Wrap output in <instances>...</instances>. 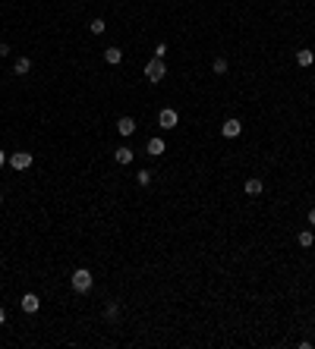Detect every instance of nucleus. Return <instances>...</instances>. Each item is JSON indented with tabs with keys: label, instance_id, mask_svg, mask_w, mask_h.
I'll return each mask as SVG.
<instances>
[{
	"label": "nucleus",
	"instance_id": "obj_7",
	"mask_svg": "<svg viewBox=\"0 0 315 349\" xmlns=\"http://www.w3.org/2000/svg\"><path fill=\"white\" fill-rule=\"evenodd\" d=\"M145 151H148L151 154V157H161V154H164L167 151V145H164V139H148V145H145Z\"/></svg>",
	"mask_w": 315,
	"mask_h": 349
},
{
	"label": "nucleus",
	"instance_id": "obj_19",
	"mask_svg": "<svg viewBox=\"0 0 315 349\" xmlns=\"http://www.w3.org/2000/svg\"><path fill=\"white\" fill-rule=\"evenodd\" d=\"M10 53V44H0V57H6Z\"/></svg>",
	"mask_w": 315,
	"mask_h": 349
},
{
	"label": "nucleus",
	"instance_id": "obj_13",
	"mask_svg": "<svg viewBox=\"0 0 315 349\" xmlns=\"http://www.w3.org/2000/svg\"><path fill=\"white\" fill-rule=\"evenodd\" d=\"M104 60H107L111 66H117L120 60H123V51H120V48H107V51H104Z\"/></svg>",
	"mask_w": 315,
	"mask_h": 349
},
{
	"label": "nucleus",
	"instance_id": "obj_10",
	"mask_svg": "<svg viewBox=\"0 0 315 349\" xmlns=\"http://www.w3.org/2000/svg\"><path fill=\"white\" fill-rule=\"evenodd\" d=\"M104 321H107V324H117V321H120V302H107Z\"/></svg>",
	"mask_w": 315,
	"mask_h": 349
},
{
	"label": "nucleus",
	"instance_id": "obj_6",
	"mask_svg": "<svg viewBox=\"0 0 315 349\" xmlns=\"http://www.w3.org/2000/svg\"><path fill=\"white\" fill-rule=\"evenodd\" d=\"M240 132H243V123H240V120H227V123L221 126V136L224 139H237Z\"/></svg>",
	"mask_w": 315,
	"mask_h": 349
},
{
	"label": "nucleus",
	"instance_id": "obj_3",
	"mask_svg": "<svg viewBox=\"0 0 315 349\" xmlns=\"http://www.w3.org/2000/svg\"><path fill=\"white\" fill-rule=\"evenodd\" d=\"M158 123H161V129H177V123H180V113L173 110V107H164V110L158 113Z\"/></svg>",
	"mask_w": 315,
	"mask_h": 349
},
{
	"label": "nucleus",
	"instance_id": "obj_17",
	"mask_svg": "<svg viewBox=\"0 0 315 349\" xmlns=\"http://www.w3.org/2000/svg\"><path fill=\"white\" fill-rule=\"evenodd\" d=\"M89 29H92V35H104V29H107V22H104V19H101V16H98V19H92V22H89Z\"/></svg>",
	"mask_w": 315,
	"mask_h": 349
},
{
	"label": "nucleus",
	"instance_id": "obj_5",
	"mask_svg": "<svg viewBox=\"0 0 315 349\" xmlns=\"http://www.w3.org/2000/svg\"><path fill=\"white\" fill-rule=\"evenodd\" d=\"M19 305H22V312H25V314H35L38 308H41V299H38L35 293H25V296L19 299Z\"/></svg>",
	"mask_w": 315,
	"mask_h": 349
},
{
	"label": "nucleus",
	"instance_id": "obj_1",
	"mask_svg": "<svg viewBox=\"0 0 315 349\" xmlns=\"http://www.w3.org/2000/svg\"><path fill=\"white\" fill-rule=\"evenodd\" d=\"M70 286L76 293H89L92 286H95V277H92V271H85V267H79V271H73L70 277Z\"/></svg>",
	"mask_w": 315,
	"mask_h": 349
},
{
	"label": "nucleus",
	"instance_id": "obj_23",
	"mask_svg": "<svg viewBox=\"0 0 315 349\" xmlns=\"http://www.w3.org/2000/svg\"><path fill=\"white\" fill-rule=\"evenodd\" d=\"M0 205H3V195H0Z\"/></svg>",
	"mask_w": 315,
	"mask_h": 349
},
{
	"label": "nucleus",
	"instance_id": "obj_14",
	"mask_svg": "<svg viewBox=\"0 0 315 349\" xmlns=\"http://www.w3.org/2000/svg\"><path fill=\"white\" fill-rule=\"evenodd\" d=\"M296 243L303 245V249H312V245H315V236H312V230H303V233L296 236Z\"/></svg>",
	"mask_w": 315,
	"mask_h": 349
},
{
	"label": "nucleus",
	"instance_id": "obj_11",
	"mask_svg": "<svg viewBox=\"0 0 315 349\" xmlns=\"http://www.w3.org/2000/svg\"><path fill=\"white\" fill-rule=\"evenodd\" d=\"M13 72H16V76H29V72H32V60H29V57H16Z\"/></svg>",
	"mask_w": 315,
	"mask_h": 349
},
{
	"label": "nucleus",
	"instance_id": "obj_21",
	"mask_svg": "<svg viewBox=\"0 0 315 349\" xmlns=\"http://www.w3.org/2000/svg\"><path fill=\"white\" fill-rule=\"evenodd\" d=\"M3 164H6V151L0 148V167H3Z\"/></svg>",
	"mask_w": 315,
	"mask_h": 349
},
{
	"label": "nucleus",
	"instance_id": "obj_9",
	"mask_svg": "<svg viewBox=\"0 0 315 349\" xmlns=\"http://www.w3.org/2000/svg\"><path fill=\"white\" fill-rule=\"evenodd\" d=\"M117 132L120 136H132V132H136V120L132 117H120L117 120Z\"/></svg>",
	"mask_w": 315,
	"mask_h": 349
},
{
	"label": "nucleus",
	"instance_id": "obj_2",
	"mask_svg": "<svg viewBox=\"0 0 315 349\" xmlns=\"http://www.w3.org/2000/svg\"><path fill=\"white\" fill-rule=\"evenodd\" d=\"M167 76V66H164V60L161 57H155V60H148V63H145V79H148V82H161V79Z\"/></svg>",
	"mask_w": 315,
	"mask_h": 349
},
{
	"label": "nucleus",
	"instance_id": "obj_22",
	"mask_svg": "<svg viewBox=\"0 0 315 349\" xmlns=\"http://www.w3.org/2000/svg\"><path fill=\"white\" fill-rule=\"evenodd\" d=\"M0 324H6V312H3V308H0Z\"/></svg>",
	"mask_w": 315,
	"mask_h": 349
},
{
	"label": "nucleus",
	"instance_id": "obj_18",
	"mask_svg": "<svg viewBox=\"0 0 315 349\" xmlns=\"http://www.w3.org/2000/svg\"><path fill=\"white\" fill-rule=\"evenodd\" d=\"M151 179H155V173H151V170H139L136 173V183L139 186H151Z\"/></svg>",
	"mask_w": 315,
	"mask_h": 349
},
{
	"label": "nucleus",
	"instance_id": "obj_20",
	"mask_svg": "<svg viewBox=\"0 0 315 349\" xmlns=\"http://www.w3.org/2000/svg\"><path fill=\"white\" fill-rule=\"evenodd\" d=\"M309 224L315 227V208H309Z\"/></svg>",
	"mask_w": 315,
	"mask_h": 349
},
{
	"label": "nucleus",
	"instance_id": "obj_12",
	"mask_svg": "<svg viewBox=\"0 0 315 349\" xmlns=\"http://www.w3.org/2000/svg\"><path fill=\"white\" fill-rule=\"evenodd\" d=\"M113 160H117V164H132V148H126V145H120V148L113 151Z\"/></svg>",
	"mask_w": 315,
	"mask_h": 349
},
{
	"label": "nucleus",
	"instance_id": "obj_8",
	"mask_svg": "<svg viewBox=\"0 0 315 349\" xmlns=\"http://www.w3.org/2000/svg\"><path fill=\"white\" fill-rule=\"evenodd\" d=\"M262 192H265V183H262L259 176H249V179H246V195L256 198V195H262Z\"/></svg>",
	"mask_w": 315,
	"mask_h": 349
},
{
	"label": "nucleus",
	"instance_id": "obj_15",
	"mask_svg": "<svg viewBox=\"0 0 315 349\" xmlns=\"http://www.w3.org/2000/svg\"><path fill=\"white\" fill-rule=\"evenodd\" d=\"M296 63L299 66H312L315 63V53L312 51H296Z\"/></svg>",
	"mask_w": 315,
	"mask_h": 349
},
{
	"label": "nucleus",
	"instance_id": "obj_4",
	"mask_svg": "<svg viewBox=\"0 0 315 349\" xmlns=\"http://www.w3.org/2000/svg\"><path fill=\"white\" fill-rule=\"evenodd\" d=\"M10 167H13V170H29V167H32V151H16L10 157Z\"/></svg>",
	"mask_w": 315,
	"mask_h": 349
},
{
	"label": "nucleus",
	"instance_id": "obj_16",
	"mask_svg": "<svg viewBox=\"0 0 315 349\" xmlns=\"http://www.w3.org/2000/svg\"><path fill=\"white\" fill-rule=\"evenodd\" d=\"M227 70H230V63H227L224 57H218V60H214V63H211V72H214V76H224Z\"/></svg>",
	"mask_w": 315,
	"mask_h": 349
}]
</instances>
